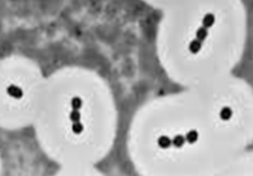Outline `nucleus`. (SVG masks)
Returning a JSON list of instances; mask_svg holds the SVG:
<instances>
[{"label":"nucleus","instance_id":"obj_1","mask_svg":"<svg viewBox=\"0 0 253 176\" xmlns=\"http://www.w3.org/2000/svg\"><path fill=\"white\" fill-rule=\"evenodd\" d=\"M112 89L92 72L65 69L45 77L34 123L40 141L54 155L86 135L91 120L110 115Z\"/></svg>","mask_w":253,"mask_h":176},{"label":"nucleus","instance_id":"obj_3","mask_svg":"<svg viewBox=\"0 0 253 176\" xmlns=\"http://www.w3.org/2000/svg\"><path fill=\"white\" fill-rule=\"evenodd\" d=\"M177 131L180 135H182L185 141L184 145V150H188L190 148H195L198 144L202 142L204 139V130L201 128L197 123H185V128L184 129H177Z\"/></svg>","mask_w":253,"mask_h":176},{"label":"nucleus","instance_id":"obj_4","mask_svg":"<svg viewBox=\"0 0 253 176\" xmlns=\"http://www.w3.org/2000/svg\"><path fill=\"white\" fill-rule=\"evenodd\" d=\"M0 172H1V160H0Z\"/></svg>","mask_w":253,"mask_h":176},{"label":"nucleus","instance_id":"obj_2","mask_svg":"<svg viewBox=\"0 0 253 176\" xmlns=\"http://www.w3.org/2000/svg\"><path fill=\"white\" fill-rule=\"evenodd\" d=\"M44 81L41 70L29 60L0 59V128L17 129L34 123Z\"/></svg>","mask_w":253,"mask_h":176}]
</instances>
